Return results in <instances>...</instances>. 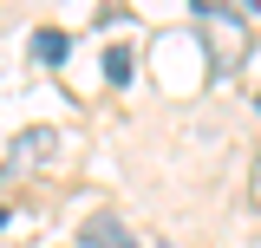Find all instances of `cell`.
<instances>
[{
  "label": "cell",
  "mask_w": 261,
  "mask_h": 248,
  "mask_svg": "<svg viewBox=\"0 0 261 248\" xmlns=\"http://www.w3.org/2000/svg\"><path fill=\"white\" fill-rule=\"evenodd\" d=\"M79 242H85V248H130V235H124L111 216H98V222H85V235H79Z\"/></svg>",
  "instance_id": "obj_1"
},
{
  "label": "cell",
  "mask_w": 261,
  "mask_h": 248,
  "mask_svg": "<svg viewBox=\"0 0 261 248\" xmlns=\"http://www.w3.org/2000/svg\"><path fill=\"white\" fill-rule=\"evenodd\" d=\"M53 151H59L53 131H27V137H20V163H39V157H53Z\"/></svg>",
  "instance_id": "obj_2"
},
{
  "label": "cell",
  "mask_w": 261,
  "mask_h": 248,
  "mask_svg": "<svg viewBox=\"0 0 261 248\" xmlns=\"http://www.w3.org/2000/svg\"><path fill=\"white\" fill-rule=\"evenodd\" d=\"M33 53H39V59H46V65H59V59H65V33H59V27L33 33Z\"/></svg>",
  "instance_id": "obj_3"
},
{
  "label": "cell",
  "mask_w": 261,
  "mask_h": 248,
  "mask_svg": "<svg viewBox=\"0 0 261 248\" xmlns=\"http://www.w3.org/2000/svg\"><path fill=\"white\" fill-rule=\"evenodd\" d=\"M105 79H111V85H124V79H130V53H124V46L105 53Z\"/></svg>",
  "instance_id": "obj_4"
}]
</instances>
